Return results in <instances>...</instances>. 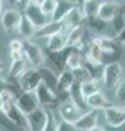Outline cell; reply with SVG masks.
Here are the masks:
<instances>
[{
    "label": "cell",
    "instance_id": "obj_35",
    "mask_svg": "<svg viewBox=\"0 0 125 131\" xmlns=\"http://www.w3.org/2000/svg\"><path fill=\"white\" fill-rule=\"evenodd\" d=\"M55 131H78L74 123H70V122H65V120H60L57 123V129Z\"/></svg>",
    "mask_w": 125,
    "mask_h": 131
},
{
    "label": "cell",
    "instance_id": "obj_34",
    "mask_svg": "<svg viewBox=\"0 0 125 131\" xmlns=\"http://www.w3.org/2000/svg\"><path fill=\"white\" fill-rule=\"evenodd\" d=\"M57 129V122L55 118L52 117V114L47 111V118H46V125L43 128V131H55Z\"/></svg>",
    "mask_w": 125,
    "mask_h": 131
},
{
    "label": "cell",
    "instance_id": "obj_38",
    "mask_svg": "<svg viewBox=\"0 0 125 131\" xmlns=\"http://www.w3.org/2000/svg\"><path fill=\"white\" fill-rule=\"evenodd\" d=\"M22 43L21 40H11L9 41V51H22Z\"/></svg>",
    "mask_w": 125,
    "mask_h": 131
},
{
    "label": "cell",
    "instance_id": "obj_20",
    "mask_svg": "<svg viewBox=\"0 0 125 131\" xmlns=\"http://www.w3.org/2000/svg\"><path fill=\"white\" fill-rule=\"evenodd\" d=\"M17 32L25 40H30V38H33V36L36 35V27H35V24L28 19V16H25L24 13L21 16V22H19V25H17Z\"/></svg>",
    "mask_w": 125,
    "mask_h": 131
},
{
    "label": "cell",
    "instance_id": "obj_3",
    "mask_svg": "<svg viewBox=\"0 0 125 131\" xmlns=\"http://www.w3.org/2000/svg\"><path fill=\"white\" fill-rule=\"evenodd\" d=\"M101 81L103 85L106 89H114L119 85V82L122 81V67L119 62L108 63L103 67V74H101Z\"/></svg>",
    "mask_w": 125,
    "mask_h": 131
},
{
    "label": "cell",
    "instance_id": "obj_29",
    "mask_svg": "<svg viewBox=\"0 0 125 131\" xmlns=\"http://www.w3.org/2000/svg\"><path fill=\"white\" fill-rule=\"evenodd\" d=\"M73 76H74V81L79 82V84L93 79L92 78V73L89 71L87 67H84V65H82V67H79V68H76V70H73Z\"/></svg>",
    "mask_w": 125,
    "mask_h": 131
},
{
    "label": "cell",
    "instance_id": "obj_11",
    "mask_svg": "<svg viewBox=\"0 0 125 131\" xmlns=\"http://www.w3.org/2000/svg\"><path fill=\"white\" fill-rule=\"evenodd\" d=\"M47 118V111L38 107L36 111L30 112L27 115V131H43Z\"/></svg>",
    "mask_w": 125,
    "mask_h": 131
},
{
    "label": "cell",
    "instance_id": "obj_2",
    "mask_svg": "<svg viewBox=\"0 0 125 131\" xmlns=\"http://www.w3.org/2000/svg\"><path fill=\"white\" fill-rule=\"evenodd\" d=\"M35 93H36V96H38V103H40V106H43L46 111H54V109L59 107L60 100H59V96H57L55 90L49 89L44 82H40V85L36 87Z\"/></svg>",
    "mask_w": 125,
    "mask_h": 131
},
{
    "label": "cell",
    "instance_id": "obj_41",
    "mask_svg": "<svg viewBox=\"0 0 125 131\" xmlns=\"http://www.w3.org/2000/svg\"><path fill=\"white\" fill-rule=\"evenodd\" d=\"M120 44H125V27L122 29V32L120 33H117V38H116Z\"/></svg>",
    "mask_w": 125,
    "mask_h": 131
},
{
    "label": "cell",
    "instance_id": "obj_21",
    "mask_svg": "<svg viewBox=\"0 0 125 131\" xmlns=\"http://www.w3.org/2000/svg\"><path fill=\"white\" fill-rule=\"evenodd\" d=\"M84 25H79L76 29L70 30L66 33V48H82L84 43Z\"/></svg>",
    "mask_w": 125,
    "mask_h": 131
},
{
    "label": "cell",
    "instance_id": "obj_33",
    "mask_svg": "<svg viewBox=\"0 0 125 131\" xmlns=\"http://www.w3.org/2000/svg\"><path fill=\"white\" fill-rule=\"evenodd\" d=\"M0 126H3L5 129H9V131H22L21 128H17L5 114H2V112H0Z\"/></svg>",
    "mask_w": 125,
    "mask_h": 131
},
{
    "label": "cell",
    "instance_id": "obj_12",
    "mask_svg": "<svg viewBox=\"0 0 125 131\" xmlns=\"http://www.w3.org/2000/svg\"><path fill=\"white\" fill-rule=\"evenodd\" d=\"M98 115H100V111H95V109L84 112L74 123L78 131H90L92 128H95L98 125Z\"/></svg>",
    "mask_w": 125,
    "mask_h": 131
},
{
    "label": "cell",
    "instance_id": "obj_4",
    "mask_svg": "<svg viewBox=\"0 0 125 131\" xmlns=\"http://www.w3.org/2000/svg\"><path fill=\"white\" fill-rule=\"evenodd\" d=\"M22 52L25 55V60L32 65V68H41L44 62V54L38 44L32 43L30 40H25L22 43Z\"/></svg>",
    "mask_w": 125,
    "mask_h": 131
},
{
    "label": "cell",
    "instance_id": "obj_49",
    "mask_svg": "<svg viewBox=\"0 0 125 131\" xmlns=\"http://www.w3.org/2000/svg\"><path fill=\"white\" fill-rule=\"evenodd\" d=\"M76 2H78V3H79V5H82V3H84V2H85V0H76Z\"/></svg>",
    "mask_w": 125,
    "mask_h": 131
},
{
    "label": "cell",
    "instance_id": "obj_47",
    "mask_svg": "<svg viewBox=\"0 0 125 131\" xmlns=\"http://www.w3.org/2000/svg\"><path fill=\"white\" fill-rule=\"evenodd\" d=\"M3 67H5V65H3L2 62H0V73H2V71H3Z\"/></svg>",
    "mask_w": 125,
    "mask_h": 131
},
{
    "label": "cell",
    "instance_id": "obj_5",
    "mask_svg": "<svg viewBox=\"0 0 125 131\" xmlns=\"http://www.w3.org/2000/svg\"><path fill=\"white\" fill-rule=\"evenodd\" d=\"M0 112L5 114L17 128H21L22 131L28 129L27 128V115L22 114V112L17 109V106L14 103H2V104H0Z\"/></svg>",
    "mask_w": 125,
    "mask_h": 131
},
{
    "label": "cell",
    "instance_id": "obj_30",
    "mask_svg": "<svg viewBox=\"0 0 125 131\" xmlns=\"http://www.w3.org/2000/svg\"><path fill=\"white\" fill-rule=\"evenodd\" d=\"M106 21H103L100 19L98 16H93V17H89V19H85L84 21V27H87V29H92L95 32H101L104 27H106Z\"/></svg>",
    "mask_w": 125,
    "mask_h": 131
},
{
    "label": "cell",
    "instance_id": "obj_8",
    "mask_svg": "<svg viewBox=\"0 0 125 131\" xmlns=\"http://www.w3.org/2000/svg\"><path fill=\"white\" fill-rule=\"evenodd\" d=\"M57 111H59L60 118L65 120V122H70V123H76V120H78V118L82 115L81 109L76 106L71 100L62 101L60 104H59V107H57Z\"/></svg>",
    "mask_w": 125,
    "mask_h": 131
},
{
    "label": "cell",
    "instance_id": "obj_9",
    "mask_svg": "<svg viewBox=\"0 0 125 131\" xmlns=\"http://www.w3.org/2000/svg\"><path fill=\"white\" fill-rule=\"evenodd\" d=\"M73 48H65L60 52H47V57H49L52 71L55 74H60L63 70H66V60H68V55L71 52ZM51 70V68H49Z\"/></svg>",
    "mask_w": 125,
    "mask_h": 131
},
{
    "label": "cell",
    "instance_id": "obj_45",
    "mask_svg": "<svg viewBox=\"0 0 125 131\" xmlns=\"http://www.w3.org/2000/svg\"><path fill=\"white\" fill-rule=\"evenodd\" d=\"M3 14V0H0V16Z\"/></svg>",
    "mask_w": 125,
    "mask_h": 131
},
{
    "label": "cell",
    "instance_id": "obj_28",
    "mask_svg": "<svg viewBox=\"0 0 125 131\" xmlns=\"http://www.w3.org/2000/svg\"><path fill=\"white\" fill-rule=\"evenodd\" d=\"M81 92L85 98L93 95V93H97V92H100V81L98 79H90L87 82H82L81 84Z\"/></svg>",
    "mask_w": 125,
    "mask_h": 131
},
{
    "label": "cell",
    "instance_id": "obj_14",
    "mask_svg": "<svg viewBox=\"0 0 125 131\" xmlns=\"http://www.w3.org/2000/svg\"><path fill=\"white\" fill-rule=\"evenodd\" d=\"M84 21H85V17H84V14L81 11V8L76 6L74 10L63 19V33H68L70 30L76 29V27L84 25Z\"/></svg>",
    "mask_w": 125,
    "mask_h": 131
},
{
    "label": "cell",
    "instance_id": "obj_24",
    "mask_svg": "<svg viewBox=\"0 0 125 131\" xmlns=\"http://www.w3.org/2000/svg\"><path fill=\"white\" fill-rule=\"evenodd\" d=\"M84 60H85V55L82 52V49L79 48H73L70 55H68V60H66V70H76L84 65Z\"/></svg>",
    "mask_w": 125,
    "mask_h": 131
},
{
    "label": "cell",
    "instance_id": "obj_31",
    "mask_svg": "<svg viewBox=\"0 0 125 131\" xmlns=\"http://www.w3.org/2000/svg\"><path fill=\"white\" fill-rule=\"evenodd\" d=\"M55 5H57V0H46V2L40 6V10L41 13L49 19V17H52L54 11H55Z\"/></svg>",
    "mask_w": 125,
    "mask_h": 131
},
{
    "label": "cell",
    "instance_id": "obj_22",
    "mask_svg": "<svg viewBox=\"0 0 125 131\" xmlns=\"http://www.w3.org/2000/svg\"><path fill=\"white\" fill-rule=\"evenodd\" d=\"M65 48H66V33L60 32L47 38V46H46L47 52H60Z\"/></svg>",
    "mask_w": 125,
    "mask_h": 131
},
{
    "label": "cell",
    "instance_id": "obj_51",
    "mask_svg": "<svg viewBox=\"0 0 125 131\" xmlns=\"http://www.w3.org/2000/svg\"><path fill=\"white\" fill-rule=\"evenodd\" d=\"M117 131H120V129H117Z\"/></svg>",
    "mask_w": 125,
    "mask_h": 131
},
{
    "label": "cell",
    "instance_id": "obj_26",
    "mask_svg": "<svg viewBox=\"0 0 125 131\" xmlns=\"http://www.w3.org/2000/svg\"><path fill=\"white\" fill-rule=\"evenodd\" d=\"M38 70H40V74H41V82H44L49 89L55 90V87H57V74L49 68H38Z\"/></svg>",
    "mask_w": 125,
    "mask_h": 131
},
{
    "label": "cell",
    "instance_id": "obj_23",
    "mask_svg": "<svg viewBox=\"0 0 125 131\" xmlns=\"http://www.w3.org/2000/svg\"><path fill=\"white\" fill-rule=\"evenodd\" d=\"M85 101H87L89 109H95V111H104L109 106V101H108L106 95L101 93V92H97V93H93V95L87 96Z\"/></svg>",
    "mask_w": 125,
    "mask_h": 131
},
{
    "label": "cell",
    "instance_id": "obj_15",
    "mask_svg": "<svg viewBox=\"0 0 125 131\" xmlns=\"http://www.w3.org/2000/svg\"><path fill=\"white\" fill-rule=\"evenodd\" d=\"M76 6H78V3H74L73 0H57L55 11L51 17V21H63Z\"/></svg>",
    "mask_w": 125,
    "mask_h": 131
},
{
    "label": "cell",
    "instance_id": "obj_18",
    "mask_svg": "<svg viewBox=\"0 0 125 131\" xmlns=\"http://www.w3.org/2000/svg\"><path fill=\"white\" fill-rule=\"evenodd\" d=\"M70 100L81 109L82 114L87 112V111H90L89 106H87V101H85V96L82 95V92H81V84L79 82H74L71 85V89H70Z\"/></svg>",
    "mask_w": 125,
    "mask_h": 131
},
{
    "label": "cell",
    "instance_id": "obj_19",
    "mask_svg": "<svg viewBox=\"0 0 125 131\" xmlns=\"http://www.w3.org/2000/svg\"><path fill=\"white\" fill-rule=\"evenodd\" d=\"M24 14H25V16H28V19H30V21L35 24L36 29H40V27H43L46 22H49V21H47V17L41 13L40 6H36V5H33V3L28 5V8L24 11Z\"/></svg>",
    "mask_w": 125,
    "mask_h": 131
},
{
    "label": "cell",
    "instance_id": "obj_42",
    "mask_svg": "<svg viewBox=\"0 0 125 131\" xmlns=\"http://www.w3.org/2000/svg\"><path fill=\"white\" fill-rule=\"evenodd\" d=\"M6 90V79H2L0 78V93Z\"/></svg>",
    "mask_w": 125,
    "mask_h": 131
},
{
    "label": "cell",
    "instance_id": "obj_7",
    "mask_svg": "<svg viewBox=\"0 0 125 131\" xmlns=\"http://www.w3.org/2000/svg\"><path fill=\"white\" fill-rule=\"evenodd\" d=\"M17 81H19V85H21L22 92H35L36 87L40 85V82H41L40 70L38 68H28L21 74V78Z\"/></svg>",
    "mask_w": 125,
    "mask_h": 131
},
{
    "label": "cell",
    "instance_id": "obj_13",
    "mask_svg": "<svg viewBox=\"0 0 125 131\" xmlns=\"http://www.w3.org/2000/svg\"><path fill=\"white\" fill-rule=\"evenodd\" d=\"M21 11L19 10H14V8H11V10H6L3 14H2V27L5 29V32H13V30H17V25L19 22H21Z\"/></svg>",
    "mask_w": 125,
    "mask_h": 131
},
{
    "label": "cell",
    "instance_id": "obj_40",
    "mask_svg": "<svg viewBox=\"0 0 125 131\" xmlns=\"http://www.w3.org/2000/svg\"><path fill=\"white\" fill-rule=\"evenodd\" d=\"M32 3V0H17V3H16V6H17V10L19 11H25L27 8H28V5Z\"/></svg>",
    "mask_w": 125,
    "mask_h": 131
},
{
    "label": "cell",
    "instance_id": "obj_25",
    "mask_svg": "<svg viewBox=\"0 0 125 131\" xmlns=\"http://www.w3.org/2000/svg\"><path fill=\"white\" fill-rule=\"evenodd\" d=\"M100 6H101V0H85L81 5V11H82L85 19H89V17L98 16Z\"/></svg>",
    "mask_w": 125,
    "mask_h": 131
},
{
    "label": "cell",
    "instance_id": "obj_32",
    "mask_svg": "<svg viewBox=\"0 0 125 131\" xmlns=\"http://www.w3.org/2000/svg\"><path fill=\"white\" fill-rule=\"evenodd\" d=\"M116 101H117V106L125 107V81H120L117 90H116Z\"/></svg>",
    "mask_w": 125,
    "mask_h": 131
},
{
    "label": "cell",
    "instance_id": "obj_44",
    "mask_svg": "<svg viewBox=\"0 0 125 131\" xmlns=\"http://www.w3.org/2000/svg\"><path fill=\"white\" fill-rule=\"evenodd\" d=\"M90 131H106V129H104L103 126H98V125H97V126H95V128H92Z\"/></svg>",
    "mask_w": 125,
    "mask_h": 131
},
{
    "label": "cell",
    "instance_id": "obj_1",
    "mask_svg": "<svg viewBox=\"0 0 125 131\" xmlns=\"http://www.w3.org/2000/svg\"><path fill=\"white\" fill-rule=\"evenodd\" d=\"M95 44H98L101 49V65L114 63L119 62L120 54H122V44L116 38H109V36H95L92 40Z\"/></svg>",
    "mask_w": 125,
    "mask_h": 131
},
{
    "label": "cell",
    "instance_id": "obj_46",
    "mask_svg": "<svg viewBox=\"0 0 125 131\" xmlns=\"http://www.w3.org/2000/svg\"><path fill=\"white\" fill-rule=\"evenodd\" d=\"M6 2H8V3H13V5H16V3H17V0H6Z\"/></svg>",
    "mask_w": 125,
    "mask_h": 131
},
{
    "label": "cell",
    "instance_id": "obj_16",
    "mask_svg": "<svg viewBox=\"0 0 125 131\" xmlns=\"http://www.w3.org/2000/svg\"><path fill=\"white\" fill-rule=\"evenodd\" d=\"M120 13H122V5L114 3V2H104L100 6L98 17H100V19H103V21H106V22H109L116 16H119Z\"/></svg>",
    "mask_w": 125,
    "mask_h": 131
},
{
    "label": "cell",
    "instance_id": "obj_17",
    "mask_svg": "<svg viewBox=\"0 0 125 131\" xmlns=\"http://www.w3.org/2000/svg\"><path fill=\"white\" fill-rule=\"evenodd\" d=\"M60 32H63V21H49V22H46L43 27L36 29V35L35 36L49 38V36H52L55 33H60Z\"/></svg>",
    "mask_w": 125,
    "mask_h": 131
},
{
    "label": "cell",
    "instance_id": "obj_36",
    "mask_svg": "<svg viewBox=\"0 0 125 131\" xmlns=\"http://www.w3.org/2000/svg\"><path fill=\"white\" fill-rule=\"evenodd\" d=\"M112 22H114V29H116V33H120L122 29L125 27V16L120 13L119 16H116V17L112 19Z\"/></svg>",
    "mask_w": 125,
    "mask_h": 131
},
{
    "label": "cell",
    "instance_id": "obj_6",
    "mask_svg": "<svg viewBox=\"0 0 125 131\" xmlns=\"http://www.w3.org/2000/svg\"><path fill=\"white\" fill-rule=\"evenodd\" d=\"M14 104L17 106V109L22 112V114L28 115L30 112L36 111L40 107V103H38V96L35 92H22L14 101Z\"/></svg>",
    "mask_w": 125,
    "mask_h": 131
},
{
    "label": "cell",
    "instance_id": "obj_37",
    "mask_svg": "<svg viewBox=\"0 0 125 131\" xmlns=\"http://www.w3.org/2000/svg\"><path fill=\"white\" fill-rule=\"evenodd\" d=\"M14 101H16V96L9 90H5V92L0 93V104L2 103H14Z\"/></svg>",
    "mask_w": 125,
    "mask_h": 131
},
{
    "label": "cell",
    "instance_id": "obj_48",
    "mask_svg": "<svg viewBox=\"0 0 125 131\" xmlns=\"http://www.w3.org/2000/svg\"><path fill=\"white\" fill-rule=\"evenodd\" d=\"M120 131H125V122L122 123V126H120Z\"/></svg>",
    "mask_w": 125,
    "mask_h": 131
},
{
    "label": "cell",
    "instance_id": "obj_39",
    "mask_svg": "<svg viewBox=\"0 0 125 131\" xmlns=\"http://www.w3.org/2000/svg\"><path fill=\"white\" fill-rule=\"evenodd\" d=\"M9 57H11V62H14V60H22V59H25V55H24L22 51H9Z\"/></svg>",
    "mask_w": 125,
    "mask_h": 131
},
{
    "label": "cell",
    "instance_id": "obj_50",
    "mask_svg": "<svg viewBox=\"0 0 125 131\" xmlns=\"http://www.w3.org/2000/svg\"><path fill=\"white\" fill-rule=\"evenodd\" d=\"M122 14L125 16V6H122Z\"/></svg>",
    "mask_w": 125,
    "mask_h": 131
},
{
    "label": "cell",
    "instance_id": "obj_27",
    "mask_svg": "<svg viewBox=\"0 0 125 131\" xmlns=\"http://www.w3.org/2000/svg\"><path fill=\"white\" fill-rule=\"evenodd\" d=\"M24 71H25V59H22V60H14V62H11V65H9L8 78L9 79H19Z\"/></svg>",
    "mask_w": 125,
    "mask_h": 131
},
{
    "label": "cell",
    "instance_id": "obj_43",
    "mask_svg": "<svg viewBox=\"0 0 125 131\" xmlns=\"http://www.w3.org/2000/svg\"><path fill=\"white\" fill-rule=\"evenodd\" d=\"M44 2H46V0H32V3H33V5H36V6H41Z\"/></svg>",
    "mask_w": 125,
    "mask_h": 131
},
{
    "label": "cell",
    "instance_id": "obj_10",
    "mask_svg": "<svg viewBox=\"0 0 125 131\" xmlns=\"http://www.w3.org/2000/svg\"><path fill=\"white\" fill-rule=\"evenodd\" d=\"M103 112H104V118H106L108 125H111L112 128H120L122 123L125 122V107H122V106L109 104Z\"/></svg>",
    "mask_w": 125,
    "mask_h": 131
}]
</instances>
